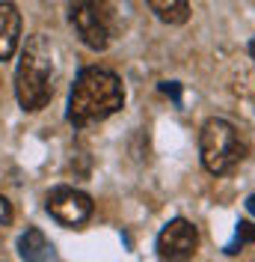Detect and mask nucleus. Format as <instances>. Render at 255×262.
Returning a JSON list of instances; mask_svg holds the SVG:
<instances>
[{
    "label": "nucleus",
    "mask_w": 255,
    "mask_h": 262,
    "mask_svg": "<svg viewBox=\"0 0 255 262\" xmlns=\"http://www.w3.org/2000/svg\"><path fill=\"white\" fill-rule=\"evenodd\" d=\"M249 242H255V224H246V221H240L238 224V235H235V242L225 247V253H238V247L249 245Z\"/></svg>",
    "instance_id": "10"
},
{
    "label": "nucleus",
    "mask_w": 255,
    "mask_h": 262,
    "mask_svg": "<svg viewBox=\"0 0 255 262\" xmlns=\"http://www.w3.org/2000/svg\"><path fill=\"white\" fill-rule=\"evenodd\" d=\"M18 253L24 262H50L54 259V245L45 238L39 227H27V232L18 238Z\"/></svg>",
    "instance_id": "8"
},
{
    "label": "nucleus",
    "mask_w": 255,
    "mask_h": 262,
    "mask_svg": "<svg viewBox=\"0 0 255 262\" xmlns=\"http://www.w3.org/2000/svg\"><path fill=\"white\" fill-rule=\"evenodd\" d=\"M45 209L54 221H60L63 227H80L92 217V196L78 191V188H68V185H60L48 194V203Z\"/></svg>",
    "instance_id": "5"
},
{
    "label": "nucleus",
    "mask_w": 255,
    "mask_h": 262,
    "mask_svg": "<svg viewBox=\"0 0 255 262\" xmlns=\"http://www.w3.org/2000/svg\"><path fill=\"white\" fill-rule=\"evenodd\" d=\"M163 24H184L190 18V0H145Z\"/></svg>",
    "instance_id": "9"
},
{
    "label": "nucleus",
    "mask_w": 255,
    "mask_h": 262,
    "mask_svg": "<svg viewBox=\"0 0 255 262\" xmlns=\"http://www.w3.org/2000/svg\"><path fill=\"white\" fill-rule=\"evenodd\" d=\"M9 224H12V203L0 194V238H3V232L9 229Z\"/></svg>",
    "instance_id": "11"
},
{
    "label": "nucleus",
    "mask_w": 255,
    "mask_h": 262,
    "mask_svg": "<svg viewBox=\"0 0 255 262\" xmlns=\"http://www.w3.org/2000/svg\"><path fill=\"white\" fill-rule=\"evenodd\" d=\"M243 140H240L238 128L232 122H225L220 116L208 119L202 131H199V155L208 173L214 176H225L232 173L240 161H243Z\"/></svg>",
    "instance_id": "3"
},
{
    "label": "nucleus",
    "mask_w": 255,
    "mask_h": 262,
    "mask_svg": "<svg viewBox=\"0 0 255 262\" xmlns=\"http://www.w3.org/2000/svg\"><path fill=\"white\" fill-rule=\"evenodd\" d=\"M199 250V229L190 221L175 217L158 235V256L160 262H190Z\"/></svg>",
    "instance_id": "4"
},
{
    "label": "nucleus",
    "mask_w": 255,
    "mask_h": 262,
    "mask_svg": "<svg viewBox=\"0 0 255 262\" xmlns=\"http://www.w3.org/2000/svg\"><path fill=\"white\" fill-rule=\"evenodd\" d=\"M246 209H249V214H255V194L246 196Z\"/></svg>",
    "instance_id": "13"
},
{
    "label": "nucleus",
    "mask_w": 255,
    "mask_h": 262,
    "mask_svg": "<svg viewBox=\"0 0 255 262\" xmlns=\"http://www.w3.org/2000/svg\"><path fill=\"white\" fill-rule=\"evenodd\" d=\"M125 104V86L119 75L110 69L89 66L78 75L68 96V122L74 128H86L92 122H104L107 116L119 114Z\"/></svg>",
    "instance_id": "1"
},
{
    "label": "nucleus",
    "mask_w": 255,
    "mask_h": 262,
    "mask_svg": "<svg viewBox=\"0 0 255 262\" xmlns=\"http://www.w3.org/2000/svg\"><path fill=\"white\" fill-rule=\"evenodd\" d=\"M249 51H252V60H255V39H252V45H249Z\"/></svg>",
    "instance_id": "14"
},
{
    "label": "nucleus",
    "mask_w": 255,
    "mask_h": 262,
    "mask_svg": "<svg viewBox=\"0 0 255 262\" xmlns=\"http://www.w3.org/2000/svg\"><path fill=\"white\" fill-rule=\"evenodd\" d=\"M68 21L86 48L104 51L110 45V33L104 27V18L98 12L95 0H68Z\"/></svg>",
    "instance_id": "6"
},
{
    "label": "nucleus",
    "mask_w": 255,
    "mask_h": 262,
    "mask_svg": "<svg viewBox=\"0 0 255 262\" xmlns=\"http://www.w3.org/2000/svg\"><path fill=\"white\" fill-rule=\"evenodd\" d=\"M21 42V12L12 0H0V60H12Z\"/></svg>",
    "instance_id": "7"
},
{
    "label": "nucleus",
    "mask_w": 255,
    "mask_h": 262,
    "mask_svg": "<svg viewBox=\"0 0 255 262\" xmlns=\"http://www.w3.org/2000/svg\"><path fill=\"white\" fill-rule=\"evenodd\" d=\"M160 93H166L175 104H181V86H178L175 81H163V83H160Z\"/></svg>",
    "instance_id": "12"
},
{
    "label": "nucleus",
    "mask_w": 255,
    "mask_h": 262,
    "mask_svg": "<svg viewBox=\"0 0 255 262\" xmlns=\"http://www.w3.org/2000/svg\"><path fill=\"white\" fill-rule=\"evenodd\" d=\"M15 96L24 111L48 107L54 96V45L45 33H36L24 42L15 69Z\"/></svg>",
    "instance_id": "2"
}]
</instances>
